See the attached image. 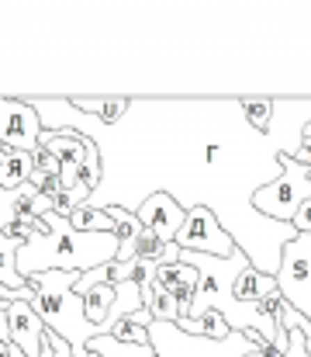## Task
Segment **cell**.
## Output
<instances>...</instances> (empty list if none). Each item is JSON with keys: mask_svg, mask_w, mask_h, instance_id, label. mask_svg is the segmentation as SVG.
Listing matches in <instances>:
<instances>
[{"mask_svg": "<svg viewBox=\"0 0 311 357\" xmlns=\"http://www.w3.org/2000/svg\"><path fill=\"white\" fill-rule=\"evenodd\" d=\"M7 357H24V354H21V351H17L14 344H7Z\"/></svg>", "mask_w": 311, "mask_h": 357, "instance_id": "obj_26", "label": "cell"}, {"mask_svg": "<svg viewBox=\"0 0 311 357\" xmlns=\"http://www.w3.org/2000/svg\"><path fill=\"white\" fill-rule=\"evenodd\" d=\"M42 333H45V326H42V319L35 316V309L28 302H10L7 305V337L24 357H38Z\"/></svg>", "mask_w": 311, "mask_h": 357, "instance_id": "obj_8", "label": "cell"}, {"mask_svg": "<svg viewBox=\"0 0 311 357\" xmlns=\"http://www.w3.org/2000/svg\"><path fill=\"white\" fill-rule=\"evenodd\" d=\"M277 163H280V174H277L273 181L260 184V188L249 195V208H253L260 219L291 226V219L298 215V208L311 198L308 163L294 160L287 149L277 153Z\"/></svg>", "mask_w": 311, "mask_h": 357, "instance_id": "obj_3", "label": "cell"}, {"mask_svg": "<svg viewBox=\"0 0 311 357\" xmlns=\"http://www.w3.org/2000/svg\"><path fill=\"white\" fill-rule=\"evenodd\" d=\"M246 357H263L260 351H253V354ZM287 357H308V347H305V333L301 330H287Z\"/></svg>", "mask_w": 311, "mask_h": 357, "instance_id": "obj_22", "label": "cell"}, {"mask_svg": "<svg viewBox=\"0 0 311 357\" xmlns=\"http://www.w3.org/2000/svg\"><path fill=\"white\" fill-rule=\"evenodd\" d=\"M118 257L114 233H80L66 219L45 212L35 219V236L17 250V274H42V271H70L87 274Z\"/></svg>", "mask_w": 311, "mask_h": 357, "instance_id": "obj_1", "label": "cell"}, {"mask_svg": "<svg viewBox=\"0 0 311 357\" xmlns=\"http://www.w3.org/2000/svg\"><path fill=\"white\" fill-rule=\"evenodd\" d=\"M66 101H70L73 112L94 119L97 125H104V128L118 125V121L131 112V98H66Z\"/></svg>", "mask_w": 311, "mask_h": 357, "instance_id": "obj_10", "label": "cell"}, {"mask_svg": "<svg viewBox=\"0 0 311 357\" xmlns=\"http://www.w3.org/2000/svg\"><path fill=\"white\" fill-rule=\"evenodd\" d=\"M66 222H70L73 229H80V233H114V222H111L107 208L80 205V208H73V215H70Z\"/></svg>", "mask_w": 311, "mask_h": 357, "instance_id": "obj_16", "label": "cell"}, {"mask_svg": "<svg viewBox=\"0 0 311 357\" xmlns=\"http://www.w3.org/2000/svg\"><path fill=\"white\" fill-rule=\"evenodd\" d=\"M87 351L97 357H152V347H135V344H121L114 337H94L87 344Z\"/></svg>", "mask_w": 311, "mask_h": 357, "instance_id": "obj_17", "label": "cell"}, {"mask_svg": "<svg viewBox=\"0 0 311 357\" xmlns=\"http://www.w3.org/2000/svg\"><path fill=\"white\" fill-rule=\"evenodd\" d=\"M291 229H294V233H305V236H311V198L301 205V208H298V215L291 219Z\"/></svg>", "mask_w": 311, "mask_h": 357, "instance_id": "obj_24", "label": "cell"}, {"mask_svg": "<svg viewBox=\"0 0 311 357\" xmlns=\"http://www.w3.org/2000/svg\"><path fill=\"white\" fill-rule=\"evenodd\" d=\"M173 243L187 253H205V257H218V260H225L239 250L235 236L225 229V222L218 219V212L211 205H191Z\"/></svg>", "mask_w": 311, "mask_h": 357, "instance_id": "obj_5", "label": "cell"}, {"mask_svg": "<svg viewBox=\"0 0 311 357\" xmlns=\"http://www.w3.org/2000/svg\"><path fill=\"white\" fill-rule=\"evenodd\" d=\"M101 177H104V160H101V149L87 139V156H83V163H80V174H77V181L94 195L97 188H101Z\"/></svg>", "mask_w": 311, "mask_h": 357, "instance_id": "obj_18", "label": "cell"}, {"mask_svg": "<svg viewBox=\"0 0 311 357\" xmlns=\"http://www.w3.org/2000/svg\"><path fill=\"white\" fill-rule=\"evenodd\" d=\"M80 298H83V316H87V323L101 330L107 309L114 305V284H94V288H90V291H83Z\"/></svg>", "mask_w": 311, "mask_h": 357, "instance_id": "obj_14", "label": "cell"}, {"mask_svg": "<svg viewBox=\"0 0 311 357\" xmlns=\"http://www.w3.org/2000/svg\"><path fill=\"white\" fill-rule=\"evenodd\" d=\"M159 288H173V284H198V271L194 267H187V264H163V267H156V278H152Z\"/></svg>", "mask_w": 311, "mask_h": 357, "instance_id": "obj_19", "label": "cell"}, {"mask_svg": "<svg viewBox=\"0 0 311 357\" xmlns=\"http://www.w3.org/2000/svg\"><path fill=\"white\" fill-rule=\"evenodd\" d=\"M38 135H42V121L28 101L0 98V146L3 149L31 153L38 146Z\"/></svg>", "mask_w": 311, "mask_h": 357, "instance_id": "obj_6", "label": "cell"}, {"mask_svg": "<svg viewBox=\"0 0 311 357\" xmlns=\"http://www.w3.org/2000/svg\"><path fill=\"white\" fill-rule=\"evenodd\" d=\"M38 146L49 149L63 167H80L87 156V139L80 132H70V128H42Z\"/></svg>", "mask_w": 311, "mask_h": 357, "instance_id": "obj_9", "label": "cell"}, {"mask_svg": "<svg viewBox=\"0 0 311 357\" xmlns=\"http://www.w3.org/2000/svg\"><path fill=\"white\" fill-rule=\"evenodd\" d=\"M273 281L284 302L311 323V236L298 233L280 246V264Z\"/></svg>", "mask_w": 311, "mask_h": 357, "instance_id": "obj_4", "label": "cell"}, {"mask_svg": "<svg viewBox=\"0 0 311 357\" xmlns=\"http://www.w3.org/2000/svg\"><path fill=\"white\" fill-rule=\"evenodd\" d=\"M305 347H308V357H311V337H305Z\"/></svg>", "mask_w": 311, "mask_h": 357, "instance_id": "obj_27", "label": "cell"}, {"mask_svg": "<svg viewBox=\"0 0 311 357\" xmlns=\"http://www.w3.org/2000/svg\"><path fill=\"white\" fill-rule=\"evenodd\" d=\"M270 291H277V281H273L270 274L256 271L253 264H249V267L235 278V284H232V298L242 302V305H256V302L266 298Z\"/></svg>", "mask_w": 311, "mask_h": 357, "instance_id": "obj_11", "label": "cell"}, {"mask_svg": "<svg viewBox=\"0 0 311 357\" xmlns=\"http://www.w3.org/2000/svg\"><path fill=\"white\" fill-rule=\"evenodd\" d=\"M94 284H107V264H104V267H94V271H87V274H80L77 284H73V291L83 295V291H90Z\"/></svg>", "mask_w": 311, "mask_h": 357, "instance_id": "obj_21", "label": "cell"}, {"mask_svg": "<svg viewBox=\"0 0 311 357\" xmlns=\"http://www.w3.org/2000/svg\"><path fill=\"white\" fill-rule=\"evenodd\" d=\"M80 274L70 271H42V274H28L24 284L31 288V309L42 319L45 330H52L73 357H90L87 344L97 337V326L87 323L83 316V298L73 291Z\"/></svg>", "mask_w": 311, "mask_h": 357, "instance_id": "obj_2", "label": "cell"}, {"mask_svg": "<svg viewBox=\"0 0 311 357\" xmlns=\"http://www.w3.org/2000/svg\"><path fill=\"white\" fill-rule=\"evenodd\" d=\"M235 105H239V115H242V121H246L256 135H263V139L270 135L277 101H270V98H239Z\"/></svg>", "mask_w": 311, "mask_h": 357, "instance_id": "obj_13", "label": "cell"}, {"mask_svg": "<svg viewBox=\"0 0 311 357\" xmlns=\"http://www.w3.org/2000/svg\"><path fill=\"white\" fill-rule=\"evenodd\" d=\"M301 139H311V119L301 125Z\"/></svg>", "mask_w": 311, "mask_h": 357, "instance_id": "obj_25", "label": "cell"}, {"mask_svg": "<svg viewBox=\"0 0 311 357\" xmlns=\"http://www.w3.org/2000/svg\"><path fill=\"white\" fill-rule=\"evenodd\" d=\"M14 222V191H3L0 188V233Z\"/></svg>", "mask_w": 311, "mask_h": 357, "instance_id": "obj_23", "label": "cell"}, {"mask_svg": "<svg viewBox=\"0 0 311 357\" xmlns=\"http://www.w3.org/2000/svg\"><path fill=\"white\" fill-rule=\"evenodd\" d=\"M131 212H135V219L142 222V229H149L159 243H173L177 233H180V226H184V219H187V212H184V208L177 205V198L166 195V191L145 195Z\"/></svg>", "mask_w": 311, "mask_h": 357, "instance_id": "obj_7", "label": "cell"}, {"mask_svg": "<svg viewBox=\"0 0 311 357\" xmlns=\"http://www.w3.org/2000/svg\"><path fill=\"white\" fill-rule=\"evenodd\" d=\"M31 163H35V170H38V174H52V177L63 170V163H59L49 149H42V146H35V149H31Z\"/></svg>", "mask_w": 311, "mask_h": 357, "instance_id": "obj_20", "label": "cell"}, {"mask_svg": "<svg viewBox=\"0 0 311 357\" xmlns=\"http://www.w3.org/2000/svg\"><path fill=\"white\" fill-rule=\"evenodd\" d=\"M31 153H21V149H3L0 146V188L3 191H17L21 184L31 181Z\"/></svg>", "mask_w": 311, "mask_h": 357, "instance_id": "obj_12", "label": "cell"}, {"mask_svg": "<svg viewBox=\"0 0 311 357\" xmlns=\"http://www.w3.org/2000/svg\"><path fill=\"white\" fill-rule=\"evenodd\" d=\"M177 326L184 330V333H191V337H205V340H225L232 330H228V323L218 316V312H205L201 319H177Z\"/></svg>", "mask_w": 311, "mask_h": 357, "instance_id": "obj_15", "label": "cell"}]
</instances>
